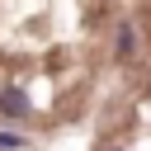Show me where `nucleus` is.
Wrapping results in <instances>:
<instances>
[{
  "mask_svg": "<svg viewBox=\"0 0 151 151\" xmlns=\"http://www.w3.org/2000/svg\"><path fill=\"white\" fill-rule=\"evenodd\" d=\"M24 109H28V94H24V90H14V85H9V90H5V94H0V113H9V118H19V113H24Z\"/></svg>",
  "mask_w": 151,
  "mask_h": 151,
  "instance_id": "1",
  "label": "nucleus"
},
{
  "mask_svg": "<svg viewBox=\"0 0 151 151\" xmlns=\"http://www.w3.org/2000/svg\"><path fill=\"white\" fill-rule=\"evenodd\" d=\"M132 52H137V38H132V28H123V33H118V57L127 61Z\"/></svg>",
  "mask_w": 151,
  "mask_h": 151,
  "instance_id": "2",
  "label": "nucleus"
},
{
  "mask_svg": "<svg viewBox=\"0 0 151 151\" xmlns=\"http://www.w3.org/2000/svg\"><path fill=\"white\" fill-rule=\"evenodd\" d=\"M19 146H28L19 132H0V151H19Z\"/></svg>",
  "mask_w": 151,
  "mask_h": 151,
  "instance_id": "3",
  "label": "nucleus"
}]
</instances>
